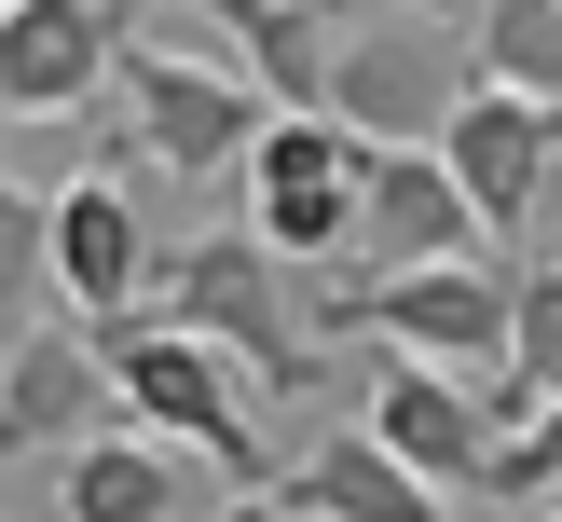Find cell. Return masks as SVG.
I'll use <instances>...</instances> for the list:
<instances>
[{"label":"cell","mask_w":562,"mask_h":522,"mask_svg":"<svg viewBox=\"0 0 562 522\" xmlns=\"http://www.w3.org/2000/svg\"><path fill=\"white\" fill-rule=\"evenodd\" d=\"M0 467H14V440H0Z\"/></svg>","instance_id":"cell-19"},{"label":"cell","mask_w":562,"mask_h":522,"mask_svg":"<svg viewBox=\"0 0 562 522\" xmlns=\"http://www.w3.org/2000/svg\"><path fill=\"white\" fill-rule=\"evenodd\" d=\"M55 522H206V509H192V467L165 454V440L110 426V440H82V454L55 467Z\"/></svg>","instance_id":"cell-15"},{"label":"cell","mask_w":562,"mask_h":522,"mask_svg":"<svg viewBox=\"0 0 562 522\" xmlns=\"http://www.w3.org/2000/svg\"><path fill=\"white\" fill-rule=\"evenodd\" d=\"M97 412H110V357L82 330H27L0 357V440L14 454H82V440H110Z\"/></svg>","instance_id":"cell-12"},{"label":"cell","mask_w":562,"mask_h":522,"mask_svg":"<svg viewBox=\"0 0 562 522\" xmlns=\"http://www.w3.org/2000/svg\"><path fill=\"white\" fill-rule=\"evenodd\" d=\"M357 426H371V440H384V454H398L426 495H453V509L494 481V412H481V385L426 371V357H384V371H371V399H357Z\"/></svg>","instance_id":"cell-7"},{"label":"cell","mask_w":562,"mask_h":522,"mask_svg":"<svg viewBox=\"0 0 562 522\" xmlns=\"http://www.w3.org/2000/svg\"><path fill=\"white\" fill-rule=\"evenodd\" d=\"M467 82L562 124V0H494V14H467Z\"/></svg>","instance_id":"cell-16"},{"label":"cell","mask_w":562,"mask_h":522,"mask_svg":"<svg viewBox=\"0 0 562 522\" xmlns=\"http://www.w3.org/2000/svg\"><path fill=\"white\" fill-rule=\"evenodd\" d=\"M151 289H165V330L206 344V357H234L247 385H274V399L316 385V316L274 289V247L261 234H179Z\"/></svg>","instance_id":"cell-1"},{"label":"cell","mask_w":562,"mask_h":522,"mask_svg":"<svg viewBox=\"0 0 562 522\" xmlns=\"http://www.w3.org/2000/svg\"><path fill=\"white\" fill-rule=\"evenodd\" d=\"M42 289H55V192L0 179V330H14Z\"/></svg>","instance_id":"cell-18"},{"label":"cell","mask_w":562,"mask_h":522,"mask_svg":"<svg viewBox=\"0 0 562 522\" xmlns=\"http://www.w3.org/2000/svg\"><path fill=\"white\" fill-rule=\"evenodd\" d=\"M247 234L274 262H344L371 247V137L357 124H274L247 152Z\"/></svg>","instance_id":"cell-6"},{"label":"cell","mask_w":562,"mask_h":522,"mask_svg":"<svg viewBox=\"0 0 562 522\" xmlns=\"http://www.w3.org/2000/svg\"><path fill=\"white\" fill-rule=\"evenodd\" d=\"M371 247H384V275H439V262H481L494 234L439 152H371Z\"/></svg>","instance_id":"cell-13"},{"label":"cell","mask_w":562,"mask_h":522,"mask_svg":"<svg viewBox=\"0 0 562 522\" xmlns=\"http://www.w3.org/2000/svg\"><path fill=\"white\" fill-rule=\"evenodd\" d=\"M151 275H165V247H151V220H137V179H124V165H97V179L55 192V302H82L97 344L151 302Z\"/></svg>","instance_id":"cell-9"},{"label":"cell","mask_w":562,"mask_h":522,"mask_svg":"<svg viewBox=\"0 0 562 522\" xmlns=\"http://www.w3.org/2000/svg\"><path fill=\"white\" fill-rule=\"evenodd\" d=\"M137 14L110 0H14L0 14V124H42V110H82L97 82H124Z\"/></svg>","instance_id":"cell-8"},{"label":"cell","mask_w":562,"mask_h":522,"mask_svg":"<svg viewBox=\"0 0 562 522\" xmlns=\"http://www.w3.org/2000/svg\"><path fill=\"white\" fill-rule=\"evenodd\" d=\"M453 110H467V14H357L329 124H357L371 152H439Z\"/></svg>","instance_id":"cell-5"},{"label":"cell","mask_w":562,"mask_h":522,"mask_svg":"<svg viewBox=\"0 0 562 522\" xmlns=\"http://www.w3.org/2000/svg\"><path fill=\"white\" fill-rule=\"evenodd\" d=\"M549 522H562V509H549Z\"/></svg>","instance_id":"cell-20"},{"label":"cell","mask_w":562,"mask_h":522,"mask_svg":"<svg viewBox=\"0 0 562 522\" xmlns=\"http://www.w3.org/2000/svg\"><path fill=\"white\" fill-rule=\"evenodd\" d=\"M220 42H234V69L274 97V124H329V97H344V42L357 14H316V0H220Z\"/></svg>","instance_id":"cell-10"},{"label":"cell","mask_w":562,"mask_h":522,"mask_svg":"<svg viewBox=\"0 0 562 522\" xmlns=\"http://www.w3.org/2000/svg\"><path fill=\"white\" fill-rule=\"evenodd\" d=\"M110 399L137 412V440H165V454H206L220 481H234V509H261L274 467H261V426H247V371L206 344H179V330H110Z\"/></svg>","instance_id":"cell-3"},{"label":"cell","mask_w":562,"mask_h":522,"mask_svg":"<svg viewBox=\"0 0 562 522\" xmlns=\"http://www.w3.org/2000/svg\"><path fill=\"white\" fill-rule=\"evenodd\" d=\"M274 509H289V522H467L453 495H426V481H412V467L384 454L371 426L316 440V454H302L289 481H274Z\"/></svg>","instance_id":"cell-14"},{"label":"cell","mask_w":562,"mask_h":522,"mask_svg":"<svg viewBox=\"0 0 562 522\" xmlns=\"http://www.w3.org/2000/svg\"><path fill=\"white\" fill-rule=\"evenodd\" d=\"M562 399V262H521V330H508V371L481 385V412H494V454H508L521 426Z\"/></svg>","instance_id":"cell-17"},{"label":"cell","mask_w":562,"mask_h":522,"mask_svg":"<svg viewBox=\"0 0 562 522\" xmlns=\"http://www.w3.org/2000/svg\"><path fill=\"white\" fill-rule=\"evenodd\" d=\"M124 137L165 179H220V165H247L274 124H261V82L247 69H206V55L165 42V14H137V42H124Z\"/></svg>","instance_id":"cell-4"},{"label":"cell","mask_w":562,"mask_h":522,"mask_svg":"<svg viewBox=\"0 0 562 522\" xmlns=\"http://www.w3.org/2000/svg\"><path fill=\"white\" fill-rule=\"evenodd\" d=\"M316 330H384L398 357H426V371H508V330H521V262H439V275H344V289L316 302Z\"/></svg>","instance_id":"cell-2"},{"label":"cell","mask_w":562,"mask_h":522,"mask_svg":"<svg viewBox=\"0 0 562 522\" xmlns=\"http://www.w3.org/2000/svg\"><path fill=\"white\" fill-rule=\"evenodd\" d=\"M549 152H562V124H549V110H521V97H481V82H467V110L439 124V165H453V192L481 207V234H494V247L521 234V207H536Z\"/></svg>","instance_id":"cell-11"}]
</instances>
